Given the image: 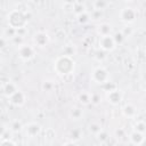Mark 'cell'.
Here are the masks:
<instances>
[{"label": "cell", "mask_w": 146, "mask_h": 146, "mask_svg": "<svg viewBox=\"0 0 146 146\" xmlns=\"http://www.w3.org/2000/svg\"><path fill=\"white\" fill-rule=\"evenodd\" d=\"M56 71L58 72V74L60 75H65V74H68L71 73L73 70H74V60L68 57V56H60L56 63H55V66Z\"/></svg>", "instance_id": "cell-1"}, {"label": "cell", "mask_w": 146, "mask_h": 146, "mask_svg": "<svg viewBox=\"0 0 146 146\" xmlns=\"http://www.w3.org/2000/svg\"><path fill=\"white\" fill-rule=\"evenodd\" d=\"M91 79H92V81H95L98 84H106L107 82H110L108 71L105 67L99 66L94 70L92 74H91Z\"/></svg>", "instance_id": "cell-2"}, {"label": "cell", "mask_w": 146, "mask_h": 146, "mask_svg": "<svg viewBox=\"0 0 146 146\" xmlns=\"http://www.w3.org/2000/svg\"><path fill=\"white\" fill-rule=\"evenodd\" d=\"M17 54H18V56H19L21 59H23V60H30L34 56V48L32 46H30V44L23 43L22 46L17 47Z\"/></svg>", "instance_id": "cell-3"}, {"label": "cell", "mask_w": 146, "mask_h": 146, "mask_svg": "<svg viewBox=\"0 0 146 146\" xmlns=\"http://www.w3.org/2000/svg\"><path fill=\"white\" fill-rule=\"evenodd\" d=\"M99 47L103 51H111L115 48V43L113 40L112 34L111 35H105V36H100L99 39Z\"/></svg>", "instance_id": "cell-4"}, {"label": "cell", "mask_w": 146, "mask_h": 146, "mask_svg": "<svg viewBox=\"0 0 146 146\" xmlns=\"http://www.w3.org/2000/svg\"><path fill=\"white\" fill-rule=\"evenodd\" d=\"M120 17H121V21H123L125 23H132L136 18V11L131 7L122 8L120 11Z\"/></svg>", "instance_id": "cell-5"}, {"label": "cell", "mask_w": 146, "mask_h": 146, "mask_svg": "<svg viewBox=\"0 0 146 146\" xmlns=\"http://www.w3.org/2000/svg\"><path fill=\"white\" fill-rule=\"evenodd\" d=\"M25 100H26V97H25V95L21 91V90H18V91H16L10 98H9V102L13 104V105H15V106H23L24 104H25Z\"/></svg>", "instance_id": "cell-6"}, {"label": "cell", "mask_w": 146, "mask_h": 146, "mask_svg": "<svg viewBox=\"0 0 146 146\" xmlns=\"http://www.w3.org/2000/svg\"><path fill=\"white\" fill-rule=\"evenodd\" d=\"M33 40H34V43L38 47H44L49 42V36L46 32H38V33L34 34Z\"/></svg>", "instance_id": "cell-7"}, {"label": "cell", "mask_w": 146, "mask_h": 146, "mask_svg": "<svg viewBox=\"0 0 146 146\" xmlns=\"http://www.w3.org/2000/svg\"><path fill=\"white\" fill-rule=\"evenodd\" d=\"M121 99H122V95H121V92L119 90L113 89V90H110L107 92V100H108V103H111L113 105H116V104H119L121 102Z\"/></svg>", "instance_id": "cell-8"}, {"label": "cell", "mask_w": 146, "mask_h": 146, "mask_svg": "<svg viewBox=\"0 0 146 146\" xmlns=\"http://www.w3.org/2000/svg\"><path fill=\"white\" fill-rule=\"evenodd\" d=\"M40 131H41L40 124L34 123V122L27 124L26 128H25V133H26V136H29V137H36V136L40 133Z\"/></svg>", "instance_id": "cell-9"}, {"label": "cell", "mask_w": 146, "mask_h": 146, "mask_svg": "<svg viewBox=\"0 0 146 146\" xmlns=\"http://www.w3.org/2000/svg\"><path fill=\"white\" fill-rule=\"evenodd\" d=\"M16 91H18V88H17V86L14 82H7L5 84V87H3V94L8 98H10Z\"/></svg>", "instance_id": "cell-10"}, {"label": "cell", "mask_w": 146, "mask_h": 146, "mask_svg": "<svg viewBox=\"0 0 146 146\" xmlns=\"http://www.w3.org/2000/svg\"><path fill=\"white\" fill-rule=\"evenodd\" d=\"M144 136H145V135H141V133H138V132H136V131H132V132L130 133V136H129V140H130L133 145L139 146L141 143L145 141V137H144Z\"/></svg>", "instance_id": "cell-11"}, {"label": "cell", "mask_w": 146, "mask_h": 146, "mask_svg": "<svg viewBox=\"0 0 146 146\" xmlns=\"http://www.w3.org/2000/svg\"><path fill=\"white\" fill-rule=\"evenodd\" d=\"M111 32H112V25L108 24V23H103L98 26L97 29V33L100 35V36H105V35H111Z\"/></svg>", "instance_id": "cell-12"}, {"label": "cell", "mask_w": 146, "mask_h": 146, "mask_svg": "<svg viewBox=\"0 0 146 146\" xmlns=\"http://www.w3.org/2000/svg\"><path fill=\"white\" fill-rule=\"evenodd\" d=\"M82 115H83V111L80 107H72L71 111H70V117L72 120L78 121L82 117Z\"/></svg>", "instance_id": "cell-13"}, {"label": "cell", "mask_w": 146, "mask_h": 146, "mask_svg": "<svg viewBox=\"0 0 146 146\" xmlns=\"http://www.w3.org/2000/svg\"><path fill=\"white\" fill-rule=\"evenodd\" d=\"M90 97H91V94H90V92L82 91V92L79 94L78 100H79L82 105H88V104H90Z\"/></svg>", "instance_id": "cell-14"}, {"label": "cell", "mask_w": 146, "mask_h": 146, "mask_svg": "<svg viewBox=\"0 0 146 146\" xmlns=\"http://www.w3.org/2000/svg\"><path fill=\"white\" fill-rule=\"evenodd\" d=\"M73 11L76 16H79V15H81V14L88 11V10H87L86 6L82 2H73Z\"/></svg>", "instance_id": "cell-15"}, {"label": "cell", "mask_w": 146, "mask_h": 146, "mask_svg": "<svg viewBox=\"0 0 146 146\" xmlns=\"http://www.w3.org/2000/svg\"><path fill=\"white\" fill-rule=\"evenodd\" d=\"M136 113H137L136 107H135L133 105H131V104L125 105L124 108H123V114H124L125 116H128V117H133V116L136 115Z\"/></svg>", "instance_id": "cell-16"}, {"label": "cell", "mask_w": 146, "mask_h": 146, "mask_svg": "<svg viewBox=\"0 0 146 146\" xmlns=\"http://www.w3.org/2000/svg\"><path fill=\"white\" fill-rule=\"evenodd\" d=\"M89 131H90L92 135L97 136L99 132L103 131V127H102L98 122H92V123L89 124Z\"/></svg>", "instance_id": "cell-17"}, {"label": "cell", "mask_w": 146, "mask_h": 146, "mask_svg": "<svg viewBox=\"0 0 146 146\" xmlns=\"http://www.w3.org/2000/svg\"><path fill=\"white\" fill-rule=\"evenodd\" d=\"M108 5H110V2L104 1V0H97V1L92 2L94 9H96V10H100V11H102V10H104Z\"/></svg>", "instance_id": "cell-18"}, {"label": "cell", "mask_w": 146, "mask_h": 146, "mask_svg": "<svg viewBox=\"0 0 146 146\" xmlns=\"http://www.w3.org/2000/svg\"><path fill=\"white\" fill-rule=\"evenodd\" d=\"M16 34H17L16 29H14V27H11V26L6 27V30L3 31V36H5L7 40H8V39H13L14 36H16Z\"/></svg>", "instance_id": "cell-19"}, {"label": "cell", "mask_w": 146, "mask_h": 146, "mask_svg": "<svg viewBox=\"0 0 146 146\" xmlns=\"http://www.w3.org/2000/svg\"><path fill=\"white\" fill-rule=\"evenodd\" d=\"M76 17H78V22H79L80 24H87V23L91 19V18H90V14H89L88 11H86V13H83V14L76 16Z\"/></svg>", "instance_id": "cell-20"}, {"label": "cell", "mask_w": 146, "mask_h": 146, "mask_svg": "<svg viewBox=\"0 0 146 146\" xmlns=\"http://www.w3.org/2000/svg\"><path fill=\"white\" fill-rule=\"evenodd\" d=\"M22 128H23V124H22V122L18 121V120L13 121L11 124H10V130H11L13 132H18V131L22 130Z\"/></svg>", "instance_id": "cell-21"}, {"label": "cell", "mask_w": 146, "mask_h": 146, "mask_svg": "<svg viewBox=\"0 0 146 146\" xmlns=\"http://www.w3.org/2000/svg\"><path fill=\"white\" fill-rule=\"evenodd\" d=\"M145 128H146L145 122L144 121H138L135 124V130L133 131H136L138 133H141V135H145Z\"/></svg>", "instance_id": "cell-22"}, {"label": "cell", "mask_w": 146, "mask_h": 146, "mask_svg": "<svg viewBox=\"0 0 146 146\" xmlns=\"http://www.w3.org/2000/svg\"><path fill=\"white\" fill-rule=\"evenodd\" d=\"M54 87H55V84H54V82H52L51 80H46V81L42 83V90H43V91H47V92L51 91V90L54 89Z\"/></svg>", "instance_id": "cell-23"}, {"label": "cell", "mask_w": 146, "mask_h": 146, "mask_svg": "<svg viewBox=\"0 0 146 146\" xmlns=\"http://www.w3.org/2000/svg\"><path fill=\"white\" fill-rule=\"evenodd\" d=\"M113 36V40H114V43H115V46H119V44H121L123 41H124V36L122 35V33L121 32H116L114 35H112Z\"/></svg>", "instance_id": "cell-24"}, {"label": "cell", "mask_w": 146, "mask_h": 146, "mask_svg": "<svg viewBox=\"0 0 146 146\" xmlns=\"http://www.w3.org/2000/svg\"><path fill=\"white\" fill-rule=\"evenodd\" d=\"M70 136H71V138L73 139L72 141H76V140H79V139L81 138L82 132H81V130H80V129H73V130L71 131Z\"/></svg>", "instance_id": "cell-25"}, {"label": "cell", "mask_w": 146, "mask_h": 146, "mask_svg": "<svg viewBox=\"0 0 146 146\" xmlns=\"http://www.w3.org/2000/svg\"><path fill=\"white\" fill-rule=\"evenodd\" d=\"M100 100H102V97H100V95L99 94H91V97H90V103L91 104H94V105H98L99 103H100Z\"/></svg>", "instance_id": "cell-26"}, {"label": "cell", "mask_w": 146, "mask_h": 146, "mask_svg": "<svg viewBox=\"0 0 146 146\" xmlns=\"http://www.w3.org/2000/svg\"><path fill=\"white\" fill-rule=\"evenodd\" d=\"M96 137H97V139H98L100 143H105V141L108 139V135H107V132H106V131H104V130H103L102 132H99Z\"/></svg>", "instance_id": "cell-27"}, {"label": "cell", "mask_w": 146, "mask_h": 146, "mask_svg": "<svg viewBox=\"0 0 146 146\" xmlns=\"http://www.w3.org/2000/svg\"><path fill=\"white\" fill-rule=\"evenodd\" d=\"M102 15H103V13H102L100 10L92 9V11H91V14H90V18H92V19H99V18L102 17Z\"/></svg>", "instance_id": "cell-28"}, {"label": "cell", "mask_w": 146, "mask_h": 146, "mask_svg": "<svg viewBox=\"0 0 146 146\" xmlns=\"http://www.w3.org/2000/svg\"><path fill=\"white\" fill-rule=\"evenodd\" d=\"M11 41H13L14 43H16L17 47H19V46H22V44L24 43V38H23V36H19V35L16 34V36H14V38L11 39Z\"/></svg>", "instance_id": "cell-29"}, {"label": "cell", "mask_w": 146, "mask_h": 146, "mask_svg": "<svg viewBox=\"0 0 146 146\" xmlns=\"http://www.w3.org/2000/svg\"><path fill=\"white\" fill-rule=\"evenodd\" d=\"M132 32H133V31H132V27H130V26H125L121 33H122V35H123L124 39H125L127 36H130V35L132 34Z\"/></svg>", "instance_id": "cell-30"}, {"label": "cell", "mask_w": 146, "mask_h": 146, "mask_svg": "<svg viewBox=\"0 0 146 146\" xmlns=\"http://www.w3.org/2000/svg\"><path fill=\"white\" fill-rule=\"evenodd\" d=\"M6 46H7V39L2 35V36H0V50L3 49Z\"/></svg>", "instance_id": "cell-31"}, {"label": "cell", "mask_w": 146, "mask_h": 146, "mask_svg": "<svg viewBox=\"0 0 146 146\" xmlns=\"http://www.w3.org/2000/svg\"><path fill=\"white\" fill-rule=\"evenodd\" d=\"M115 136H116L117 138H122V137L124 136V130L121 129V128L116 129V130H115Z\"/></svg>", "instance_id": "cell-32"}, {"label": "cell", "mask_w": 146, "mask_h": 146, "mask_svg": "<svg viewBox=\"0 0 146 146\" xmlns=\"http://www.w3.org/2000/svg\"><path fill=\"white\" fill-rule=\"evenodd\" d=\"M0 146H16V145L10 139H8V140H2L1 144H0Z\"/></svg>", "instance_id": "cell-33"}, {"label": "cell", "mask_w": 146, "mask_h": 146, "mask_svg": "<svg viewBox=\"0 0 146 146\" xmlns=\"http://www.w3.org/2000/svg\"><path fill=\"white\" fill-rule=\"evenodd\" d=\"M6 132H7V128H6L3 124L0 123V138H2V136H3Z\"/></svg>", "instance_id": "cell-34"}, {"label": "cell", "mask_w": 146, "mask_h": 146, "mask_svg": "<svg viewBox=\"0 0 146 146\" xmlns=\"http://www.w3.org/2000/svg\"><path fill=\"white\" fill-rule=\"evenodd\" d=\"M63 146H78V145H76L75 141H67V143H65Z\"/></svg>", "instance_id": "cell-35"}, {"label": "cell", "mask_w": 146, "mask_h": 146, "mask_svg": "<svg viewBox=\"0 0 146 146\" xmlns=\"http://www.w3.org/2000/svg\"><path fill=\"white\" fill-rule=\"evenodd\" d=\"M2 58H3V55H2V52H1V51H0V62H1V60H2Z\"/></svg>", "instance_id": "cell-36"}, {"label": "cell", "mask_w": 146, "mask_h": 146, "mask_svg": "<svg viewBox=\"0 0 146 146\" xmlns=\"http://www.w3.org/2000/svg\"><path fill=\"white\" fill-rule=\"evenodd\" d=\"M95 146H102V145H95Z\"/></svg>", "instance_id": "cell-37"}]
</instances>
